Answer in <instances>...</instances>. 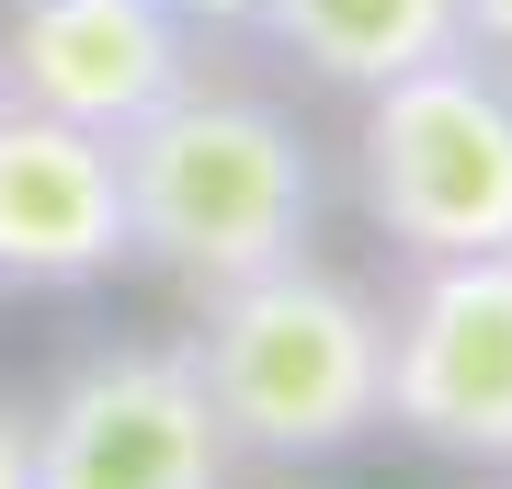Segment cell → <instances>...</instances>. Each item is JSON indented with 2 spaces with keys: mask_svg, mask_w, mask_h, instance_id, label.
Instances as JSON below:
<instances>
[{
  "mask_svg": "<svg viewBox=\"0 0 512 489\" xmlns=\"http://www.w3.org/2000/svg\"><path fill=\"white\" fill-rule=\"evenodd\" d=\"M183 353L239 467H330L387 421V308L308 251L194 296Z\"/></svg>",
  "mask_w": 512,
  "mask_h": 489,
  "instance_id": "6da1fadb",
  "label": "cell"
},
{
  "mask_svg": "<svg viewBox=\"0 0 512 489\" xmlns=\"http://www.w3.org/2000/svg\"><path fill=\"white\" fill-rule=\"evenodd\" d=\"M126 239L148 273H171L183 296H217L262 262H296L319 228V148L274 91L239 80H183L171 103H148L126 137Z\"/></svg>",
  "mask_w": 512,
  "mask_h": 489,
  "instance_id": "7a4b0ae2",
  "label": "cell"
},
{
  "mask_svg": "<svg viewBox=\"0 0 512 489\" xmlns=\"http://www.w3.org/2000/svg\"><path fill=\"white\" fill-rule=\"evenodd\" d=\"M353 205L399 262L512 251V80L456 46L433 69L365 91V114H353Z\"/></svg>",
  "mask_w": 512,
  "mask_h": 489,
  "instance_id": "3957f363",
  "label": "cell"
},
{
  "mask_svg": "<svg viewBox=\"0 0 512 489\" xmlns=\"http://www.w3.org/2000/svg\"><path fill=\"white\" fill-rule=\"evenodd\" d=\"M239 455L183 342H103L35 399V489H228Z\"/></svg>",
  "mask_w": 512,
  "mask_h": 489,
  "instance_id": "277c9868",
  "label": "cell"
},
{
  "mask_svg": "<svg viewBox=\"0 0 512 489\" xmlns=\"http://www.w3.org/2000/svg\"><path fill=\"white\" fill-rule=\"evenodd\" d=\"M387 433L444 467H512V251L410 262L387 296Z\"/></svg>",
  "mask_w": 512,
  "mask_h": 489,
  "instance_id": "5b68a950",
  "label": "cell"
},
{
  "mask_svg": "<svg viewBox=\"0 0 512 489\" xmlns=\"http://www.w3.org/2000/svg\"><path fill=\"white\" fill-rule=\"evenodd\" d=\"M194 69L205 35L171 23L160 0H12V23H0V103L69 114L92 137H126Z\"/></svg>",
  "mask_w": 512,
  "mask_h": 489,
  "instance_id": "8992f818",
  "label": "cell"
},
{
  "mask_svg": "<svg viewBox=\"0 0 512 489\" xmlns=\"http://www.w3.org/2000/svg\"><path fill=\"white\" fill-rule=\"evenodd\" d=\"M137 262L126 239V160L114 137L69 114L0 103V285L12 296H80Z\"/></svg>",
  "mask_w": 512,
  "mask_h": 489,
  "instance_id": "52a82bcc",
  "label": "cell"
},
{
  "mask_svg": "<svg viewBox=\"0 0 512 489\" xmlns=\"http://www.w3.org/2000/svg\"><path fill=\"white\" fill-rule=\"evenodd\" d=\"M251 35L285 57V69H308L319 91H387L410 69H433V57L467 46L456 0H262Z\"/></svg>",
  "mask_w": 512,
  "mask_h": 489,
  "instance_id": "ba28073f",
  "label": "cell"
},
{
  "mask_svg": "<svg viewBox=\"0 0 512 489\" xmlns=\"http://www.w3.org/2000/svg\"><path fill=\"white\" fill-rule=\"evenodd\" d=\"M456 23H467V57H490L512 80V0H456Z\"/></svg>",
  "mask_w": 512,
  "mask_h": 489,
  "instance_id": "9c48e42d",
  "label": "cell"
},
{
  "mask_svg": "<svg viewBox=\"0 0 512 489\" xmlns=\"http://www.w3.org/2000/svg\"><path fill=\"white\" fill-rule=\"evenodd\" d=\"M0 489H35V410L0 399Z\"/></svg>",
  "mask_w": 512,
  "mask_h": 489,
  "instance_id": "30bf717a",
  "label": "cell"
},
{
  "mask_svg": "<svg viewBox=\"0 0 512 489\" xmlns=\"http://www.w3.org/2000/svg\"><path fill=\"white\" fill-rule=\"evenodd\" d=\"M171 23H194V35H251V12L262 0H160Z\"/></svg>",
  "mask_w": 512,
  "mask_h": 489,
  "instance_id": "8fae6325",
  "label": "cell"
},
{
  "mask_svg": "<svg viewBox=\"0 0 512 489\" xmlns=\"http://www.w3.org/2000/svg\"><path fill=\"white\" fill-rule=\"evenodd\" d=\"M501 478H512V467H501Z\"/></svg>",
  "mask_w": 512,
  "mask_h": 489,
  "instance_id": "7c38bea8",
  "label": "cell"
}]
</instances>
